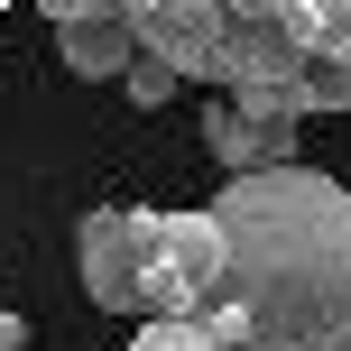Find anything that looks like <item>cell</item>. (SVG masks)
Masks as SVG:
<instances>
[{"mask_svg": "<svg viewBox=\"0 0 351 351\" xmlns=\"http://www.w3.org/2000/svg\"><path fill=\"white\" fill-rule=\"evenodd\" d=\"M222 222L213 213H148L139 250V315L148 324H204L222 296Z\"/></svg>", "mask_w": 351, "mask_h": 351, "instance_id": "7a4b0ae2", "label": "cell"}, {"mask_svg": "<svg viewBox=\"0 0 351 351\" xmlns=\"http://www.w3.org/2000/svg\"><path fill=\"white\" fill-rule=\"evenodd\" d=\"M315 111H351V47L305 65V121H315Z\"/></svg>", "mask_w": 351, "mask_h": 351, "instance_id": "ba28073f", "label": "cell"}, {"mask_svg": "<svg viewBox=\"0 0 351 351\" xmlns=\"http://www.w3.org/2000/svg\"><path fill=\"white\" fill-rule=\"evenodd\" d=\"M121 93H130V102H148V111H158V102H176V93H185V74H176V65H158V56H139Z\"/></svg>", "mask_w": 351, "mask_h": 351, "instance_id": "9c48e42d", "label": "cell"}, {"mask_svg": "<svg viewBox=\"0 0 351 351\" xmlns=\"http://www.w3.org/2000/svg\"><path fill=\"white\" fill-rule=\"evenodd\" d=\"M287 37H296L305 56L351 47V0H287Z\"/></svg>", "mask_w": 351, "mask_h": 351, "instance_id": "52a82bcc", "label": "cell"}, {"mask_svg": "<svg viewBox=\"0 0 351 351\" xmlns=\"http://www.w3.org/2000/svg\"><path fill=\"white\" fill-rule=\"evenodd\" d=\"M130 351H222V342H213V333H194V324H148Z\"/></svg>", "mask_w": 351, "mask_h": 351, "instance_id": "30bf717a", "label": "cell"}, {"mask_svg": "<svg viewBox=\"0 0 351 351\" xmlns=\"http://www.w3.org/2000/svg\"><path fill=\"white\" fill-rule=\"evenodd\" d=\"M204 148L222 176H268V167H296V121H259V111H241L222 93L204 111Z\"/></svg>", "mask_w": 351, "mask_h": 351, "instance_id": "5b68a950", "label": "cell"}, {"mask_svg": "<svg viewBox=\"0 0 351 351\" xmlns=\"http://www.w3.org/2000/svg\"><path fill=\"white\" fill-rule=\"evenodd\" d=\"M222 222V296L194 333L222 351H351V194L324 167L231 176L213 194Z\"/></svg>", "mask_w": 351, "mask_h": 351, "instance_id": "6da1fadb", "label": "cell"}, {"mask_svg": "<svg viewBox=\"0 0 351 351\" xmlns=\"http://www.w3.org/2000/svg\"><path fill=\"white\" fill-rule=\"evenodd\" d=\"M56 47H65V65L84 74V84H130V65H139V37L121 28V10H111V19H74V28H56Z\"/></svg>", "mask_w": 351, "mask_h": 351, "instance_id": "8992f818", "label": "cell"}, {"mask_svg": "<svg viewBox=\"0 0 351 351\" xmlns=\"http://www.w3.org/2000/svg\"><path fill=\"white\" fill-rule=\"evenodd\" d=\"M121 28L185 84H222V0H121Z\"/></svg>", "mask_w": 351, "mask_h": 351, "instance_id": "3957f363", "label": "cell"}, {"mask_svg": "<svg viewBox=\"0 0 351 351\" xmlns=\"http://www.w3.org/2000/svg\"><path fill=\"white\" fill-rule=\"evenodd\" d=\"M139 250H148V213L139 204H93L74 231V268H84V296L102 315H139Z\"/></svg>", "mask_w": 351, "mask_h": 351, "instance_id": "277c9868", "label": "cell"}, {"mask_svg": "<svg viewBox=\"0 0 351 351\" xmlns=\"http://www.w3.org/2000/svg\"><path fill=\"white\" fill-rule=\"evenodd\" d=\"M37 10H47L56 28H74V19H111V10H121V0H37Z\"/></svg>", "mask_w": 351, "mask_h": 351, "instance_id": "7c38bea8", "label": "cell"}, {"mask_svg": "<svg viewBox=\"0 0 351 351\" xmlns=\"http://www.w3.org/2000/svg\"><path fill=\"white\" fill-rule=\"evenodd\" d=\"M222 19H241V28H287V0H222Z\"/></svg>", "mask_w": 351, "mask_h": 351, "instance_id": "8fae6325", "label": "cell"}]
</instances>
